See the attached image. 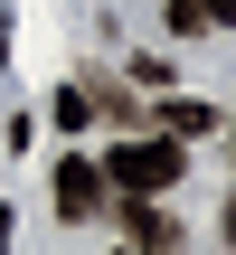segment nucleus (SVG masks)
Listing matches in <instances>:
<instances>
[{
	"mask_svg": "<svg viewBox=\"0 0 236 255\" xmlns=\"http://www.w3.org/2000/svg\"><path fill=\"white\" fill-rule=\"evenodd\" d=\"M180 161H189V142H170V132H132V142H114V151H104V180H114V189L161 199V189H180Z\"/></svg>",
	"mask_w": 236,
	"mask_h": 255,
	"instance_id": "f257e3e1",
	"label": "nucleus"
},
{
	"mask_svg": "<svg viewBox=\"0 0 236 255\" xmlns=\"http://www.w3.org/2000/svg\"><path fill=\"white\" fill-rule=\"evenodd\" d=\"M104 208H114L104 161H76V151H66V161H57V218H66V227H85V218H104Z\"/></svg>",
	"mask_w": 236,
	"mask_h": 255,
	"instance_id": "f03ea898",
	"label": "nucleus"
},
{
	"mask_svg": "<svg viewBox=\"0 0 236 255\" xmlns=\"http://www.w3.org/2000/svg\"><path fill=\"white\" fill-rule=\"evenodd\" d=\"M114 208H123V237H132V246H180V218H170V208H151L142 189H123Z\"/></svg>",
	"mask_w": 236,
	"mask_h": 255,
	"instance_id": "7ed1b4c3",
	"label": "nucleus"
},
{
	"mask_svg": "<svg viewBox=\"0 0 236 255\" xmlns=\"http://www.w3.org/2000/svg\"><path fill=\"white\" fill-rule=\"evenodd\" d=\"M151 123H161V132H170V142H199V132H218V114H208V104H199V95H170V104H161V114H151Z\"/></svg>",
	"mask_w": 236,
	"mask_h": 255,
	"instance_id": "20e7f679",
	"label": "nucleus"
},
{
	"mask_svg": "<svg viewBox=\"0 0 236 255\" xmlns=\"http://www.w3.org/2000/svg\"><path fill=\"white\" fill-rule=\"evenodd\" d=\"M57 123H66V132H85V123H95V95H85V85H66V95H57Z\"/></svg>",
	"mask_w": 236,
	"mask_h": 255,
	"instance_id": "39448f33",
	"label": "nucleus"
},
{
	"mask_svg": "<svg viewBox=\"0 0 236 255\" xmlns=\"http://www.w3.org/2000/svg\"><path fill=\"white\" fill-rule=\"evenodd\" d=\"M170 28H180V38H199V28H208V9H199V0H170Z\"/></svg>",
	"mask_w": 236,
	"mask_h": 255,
	"instance_id": "423d86ee",
	"label": "nucleus"
},
{
	"mask_svg": "<svg viewBox=\"0 0 236 255\" xmlns=\"http://www.w3.org/2000/svg\"><path fill=\"white\" fill-rule=\"evenodd\" d=\"M208 9V28H236V0H199Z\"/></svg>",
	"mask_w": 236,
	"mask_h": 255,
	"instance_id": "0eeeda50",
	"label": "nucleus"
},
{
	"mask_svg": "<svg viewBox=\"0 0 236 255\" xmlns=\"http://www.w3.org/2000/svg\"><path fill=\"white\" fill-rule=\"evenodd\" d=\"M227 246H236V199H227Z\"/></svg>",
	"mask_w": 236,
	"mask_h": 255,
	"instance_id": "6e6552de",
	"label": "nucleus"
},
{
	"mask_svg": "<svg viewBox=\"0 0 236 255\" xmlns=\"http://www.w3.org/2000/svg\"><path fill=\"white\" fill-rule=\"evenodd\" d=\"M0 19H9V0H0Z\"/></svg>",
	"mask_w": 236,
	"mask_h": 255,
	"instance_id": "1a4fd4ad",
	"label": "nucleus"
}]
</instances>
